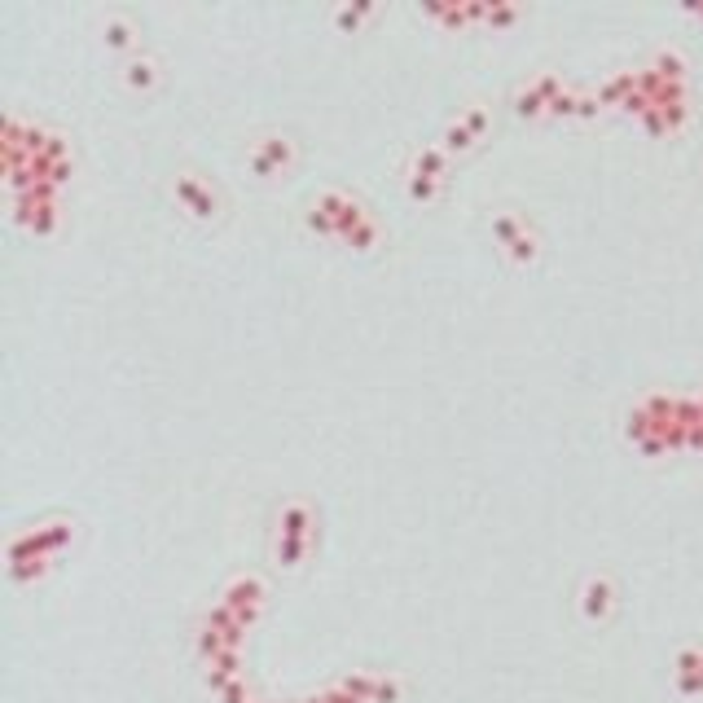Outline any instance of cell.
<instances>
[{
  "instance_id": "6da1fadb",
  "label": "cell",
  "mask_w": 703,
  "mask_h": 703,
  "mask_svg": "<svg viewBox=\"0 0 703 703\" xmlns=\"http://www.w3.org/2000/svg\"><path fill=\"white\" fill-rule=\"evenodd\" d=\"M251 163H255L259 176H273V172H281V167H291V145H286L281 137H269L264 145L255 150V159H251Z\"/></svg>"
},
{
  "instance_id": "7a4b0ae2",
  "label": "cell",
  "mask_w": 703,
  "mask_h": 703,
  "mask_svg": "<svg viewBox=\"0 0 703 703\" xmlns=\"http://www.w3.org/2000/svg\"><path fill=\"white\" fill-rule=\"evenodd\" d=\"M176 194H180V198H185V202L194 207V216H207V212H212V194H202V189L194 185V180H189V176H180Z\"/></svg>"
},
{
  "instance_id": "3957f363",
  "label": "cell",
  "mask_w": 703,
  "mask_h": 703,
  "mask_svg": "<svg viewBox=\"0 0 703 703\" xmlns=\"http://www.w3.org/2000/svg\"><path fill=\"white\" fill-rule=\"evenodd\" d=\"M127 84H132V88H150L154 84V62H132V66H127Z\"/></svg>"
},
{
  "instance_id": "277c9868",
  "label": "cell",
  "mask_w": 703,
  "mask_h": 703,
  "mask_svg": "<svg viewBox=\"0 0 703 703\" xmlns=\"http://www.w3.org/2000/svg\"><path fill=\"white\" fill-rule=\"evenodd\" d=\"M127 40H132V27H127V22H123V18H115V22H110V27H106V44H115V48H123Z\"/></svg>"
}]
</instances>
